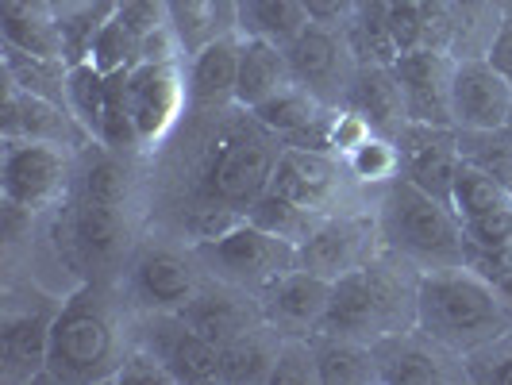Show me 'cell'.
<instances>
[{
    "label": "cell",
    "mask_w": 512,
    "mask_h": 385,
    "mask_svg": "<svg viewBox=\"0 0 512 385\" xmlns=\"http://www.w3.org/2000/svg\"><path fill=\"white\" fill-rule=\"evenodd\" d=\"M81 154L58 143L4 139L0 147V201L27 208L31 216H47L74 197Z\"/></svg>",
    "instance_id": "cell-6"
},
{
    "label": "cell",
    "mask_w": 512,
    "mask_h": 385,
    "mask_svg": "<svg viewBox=\"0 0 512 385\" xmlns=\"http://www.w3.org/2000/svg\"><path fill=\"white\" fill-rule=\"evenodd\" d=\"M285 85H293V66L282 43L243 35L239 43V81H235V108H258L270 101L274 93H282Z\"/></svg>",
    "instance_id": "cell-28"
},
{
    "label": "cell",
    "mask_w": 512,
    "mask_h": 385,
    "mask_svg": "<svg viewBox=\"0 0 512 385\" xmlns=\"http://www.w3.org/2000/svg\"><path fill=\"white\" fill-rule=\"evenodd\" d=\"M486 62L512 85V12L501 16V24L493 31V39H489L486 47Z\"/></svg>",
    "instance_id": "cell-46"
},
{
    "label": "cell",
    "mask_w": 512,
    "mask_h": 385,
    "mask_svg": "<svg viewBox=\"0 0 512 385\" xmlns=\"http://www.w3.org/2000/svg\"><path fill=\"white\" fill-rule=\"evenodd\" d=\"M239 43L243 35H224L185 58V89L189 112H231L235 81H239Z\"/></svg>",
    "instance_id": "cell-25"
},
{
    "label": "cell",
    "mask_w": 512,
    "mask_h": 385,
    "mask_svg": "<svg viewBox=\"0 0 512 385\" xmlns=\"http://www.w3.org/2000/svg\"><path fill=\"white\" fill-rule=\"evenodd\" d=\"M378 251H382V235H378V220H374L370 201L343 205L335 212H324L312 224V231L297 243V270L335 282V278L366 266Z\"/></svg>",
    "instance_id": "cell-9"
},
{
    "label": "cell",
    "mask_w": 512,
    "mask_h": 385,
    "mask_svg": "<svg viewBox=\"0 0 512 385\" xmlns=\"http://www.w3.org/2000/svg\"><path fill=\"white\" fill-rule=\"evenodd\" d=\"M355 8H359V0H305L308 20L328 27H347L355 20Z\"/></svg>",
    "instance_id": "cell-45"
},
{
    "label": "cell",
    "mask_w": 512,
    "mask_h": 385,
    "mask_svg": "<svg viewBox=\"0 0 512 385\" xmlns=\"http://www.w3.org/2000/svg\"><path fill=\"white\" fill-rule=\"evenodd\" d=\"M243 216H247V212L224 205V201H208L205 197L201 205L189 208V216L181 220V239H185V243H205V239H216V235H224L228 228H235Z\"/></svg>",
    "instance_id": "cell-42"
},
{
    "label": "cell",
    "mask_w": 512,
    "mask_h": 385,
    "mask_svg": "<svg viewBox=\"0 0 512 385\" xmlns=\"http://www.w3.org/2000/svg\"><path fill=\"white\" fill-rule=\"evenodd\" d=\"M459 151H462V162L478 166L482 174L497 178L512 193V131L509 128L459 131Z\"/></svg>",
    "instance_id": "cell-36"
},
{
    "label": "cell",
    "mask_w": 512,
    "mask_h": 385,
    "mask_svg": "<svg viewBox=\"0 0 512 385\" xmlns=\"http://www.w3.org/2000/svg\"><path fill=\"white\" fill-rule=\"evenodd\" d=\"M0 35H4V47L24 51L31 58L74 62L66 20L58 16L51 0H0Z\"/></svg>",
    "instance_id": "cell-23"
},
{
    "label": "cell",
    "mask_w": 512,
    "mask_h": 385,
    "mask_svg": "<svg viewBox=\"0 0 512 385\" xmlns=\"http://www.w3.org/2000/svg\"><path fill=\"white\" fill-rule=\"evenodd\" d=\"M512 104V85L486 62L478 58H455L451 77V120L459 131L505 128Z\"/></svg>",
    "instance_id": "cell-19"
},
{
    "label": "cell",
    "mask_w": 512,
    "mask_h": 385,
    "mask_svg": "<svg viewBox=\"0 0 512 385\" xmlns=\"http://www.w3.org/2000/svg\"><path fill=\"white\" fill-rule=\"evenodd\" d=\"M505 128H509V131H512V104H509V120H505Z\"/></svg>",
    "instance_id": "cell-48"
},
{
    "label": "cell",
    "mask_w": 512,
    "mask_h": 385,
    "mask_svg": "<svg viewBox=\"0 0 512 385\" xmlns=\"http://www.w3.org/2000/svg\"><path fill=\"white\" fill-rule=\"evenodd\" d=\"M493 4H497V8L505 12V16H509V12H512V0H493Z\"/></svg>",
    "instance_id": "cell-47"
},
{
    "label": "cell",
    "mask_w": 512,
    "mask_h": 385,
    "mask_svg": "<svg viewBox=\"0 0 512 385\" xmlns=\"http://www.w3.org/2000/svg\"><path fill=\"white\" fill-rule=\"evenodd\" d=\"M397 151H401V178L451 201L455 174L462 166L459 131L432 128V124H405V131L397 135Z\"/></svg>",
    "instance_id": "cell-20"
},
{
    "label": "cell",
    "mask_w": 512,
    "mask_h": 385,
    "mask_svg": "<svg viewBox=\"0 0 512 385\" xmlns=\"http://www.w3.org/2000/svg\"><path fill=\"white\" fill-rule=\"evenodd\" d=\"M316 347V374L320 385H370L382 382L374 343H362L351 335H312Z\"/></svg>",
    "instance_id": "cell-31"
},
{
    "label": "cell",
    "mask_w": 512,
    "mask_h": 385,
    "mask_svg": "<svg viewBox=\"0 0 512 385\" xmlns=\"http://www.w3.org/2000/svg\"><path fill=\"white\" fill-rule=\"evenodd\" d=\"M385 27L397 54L451 51L455 12L451 0H385Z\"/></svg>",
    "instance_id": "cell-27"
},
{
    "label": "cell",
    "mask_w": 512,
    "mask_h": 385,
    "mask_svg": "<svg viewBox=\"0 0 512 385\" xmlns=\"http://www.w3.org/2000/svg\"><path fill=\"white\" fill-rule=\"evenodd\" d=\"M178 316L193 332H201L205 339H212L216 347H224L235 335H243L247 328H255V324L266 320L258 293L220 282V278H208V274H205V282H201V289L178 308Z\"/></svg>",
    "instance_id": "cell-18"
},
{
    "label": "cell",
    "mask_w": 512,
    "mask_h": 385,
    "mask_svg": "<svg viewBox=\"0 0 512 385\" xmlns=\"http://www.w3.org/2000/svg\"><path fill=\"white\" fill-rule=\"evenodd\" d=\"M251 116H255L266 131H274L282 143L332 151L335 108H328L324 101H316L305 85H297V81L285 85L282 93H274L270 101H262L258 108H251Z\"/></svg>",
    "instance_id": "cell-21"
},
{
    "label": "cell",
    "mask_w": 512,
    "mask_h": 385,
    "mask_svg": "<svg viewBox=\"0 0 512 385\" xmlns=\"http://www.w3.org/2000/svg\"><path fill=\"white\" fill-rule=\"evenodd\" d=\"M205 282V266L185 239H147L128 255V289L135 312H178Z\"/></svg>",
    "instance_id": "cell-8"
},
{
    "label": "cell",
    "mask_w": 512,
    "mask_h": 385,
    "mask_svg": "<svg viewBox=\"0 0 512 385\" xmlns=\"http://www.w3.org/2000/svg\"><path fill=\"white\" fill-rule=\"evenodd\" d=\"M247 220H255L258 228L274 231V235H282V239H289V243H301L320 216H316V212H308V208H301V205H293V201L282 197V193L266 189L255 205L247 208Z\"/></svg>",
    "instance_id": "cell-39"
},
{
    "label": "cell",
    "mask_w": 512,
    "mask_h": 385,
    "mask_svg": "<svg viewBox=\"0 0 512 385\" xmlns=\"http://www.w3.org/2000/svg\"><path fill=\"white\" fill-rule=\"evenodd\" d=\"M455 12V35H451V54L455 58H478L486 54L493 31L501 24V8L493 0H451Z\"/></svg>",
    "instance_id": "cell-35"
},
{
    "label": "cell",
    "mask_w": 512,
    "mask_h": 385,
    "mask_svg": "<svg viewBox=\"0 0 512 385\" xmlns=\"http://www.w3.org/2000/svg\"><path fill=\"white\" fill-rule=\"evenodd\" d=\"M239 35H258L270 43H289L308 24L305 0H235Z\"/></svg>",
    "instance_id": "cell-32"
},
{
    "label": "cell",
    "mask_w": 512,
    "mask_h": 385,
    "mask_svg": "<svg viewBox=\"0 0 512 385\" xmlns=\"http://www.w3.org/2000/svg\"><path fill=\"white\" fill-rule=\"evenodd\" d=\"M131 351V312L101 285H74L54 312L47 382L101 385L116 382Z\"/></svg>",
    "instance_id": "cell-1"
},
{
    "label": "cell",
    "mask_w": 512,
    "mask_h": 385,
    "mask_svg": "<svg viewBox=\"0 0 512 385\" xmlns=\"http://www.w3.org/2000/svg\"><path fill=\"white\" fill-rule=\"evenodd\" d=\"M343 108L362 116L370 131L397 139L409 124V108H405L401 81L393 74V62H362L359 74H355V85H351V97H347Z\"/></svg>",
    "instance_id": "cell-26"
},
{
    "label": "cell",
    "mask_w": 512,
    "mask_h": 385,
    "mask_svg": "<svg viewBox=\"0 0 512 385\" xmlns=\"http://www.w3.org/2000/svg\"><path fill=\"white\" fill-rule=\"evenodd\" d=\"M351 185L355 181L339 154L320 151V147H293V143L282 147L274 178H270L274 193H282L293 205L308 208L316 216L351 205Z\"/></svg>",
    "instance_id": "cell-14"
},
{
    "label": "cell",
    "mask_w": 512,
    "mask_h": 385,
    "mask_svg": "<svg viewBox=\"0 0 512 385\" xmlns=\"http://www.w3.org/2000/svg\"><path fill=\"white\" fill-rule=\"evenodd\" d=\"M466 266L478 270L489 282H501L512 274V243H501V247H489V251H470L466 255Z\"/></svg>",
    "instance_id": "cell-44"
},
{
    "label": "cell",
    "mask_w": 512,
    "mask_h": 385,
    "mask_svg": "<svg viewBox=\"0 0 512 385\" xmlns=\"http://www.w3.org/2000/svg\"><path fill=\"white\" fill-rule=\"evenodd\" d=\"M282 147L285 143L274 131H266L247 108H239V116L224 120L208 143L201 162V197L247 212L270 189Z\"/></svg>",
    "instance_id": "cell-5"
},
{
    "label": "cell",
    "mask_w": 512,
    "mask_h": 385,
    "mask_svg": "<svg viewBox=\"0 0 512 385\" xmlns=\"http://www.w3.org/2000/svg\"><path fill=\"white\" fill-rule=\"evenodd\" d=\"M104 85H108V74L97 70L89 58L70 62V77H66V104H70V112L81 120V128L93 135V143H97V131H101Z\"/></svg>",
    "instance_id": "cell-38"
},
{
    "label": "cell",
    "mask_w": 512,
    "mask_h": 385,
    "mask_svg": "<svg viewBox=\"0 0 512 385\" xmlns=\"http://www.w3.org/2000/svg\"><path fill=\"white\" fill-rule=\"evenodd\" d=\"M4 139H35V143H58L70 151L85 154L93 147V135L81 128L70 104L27 93L20 85H4V120H0Z\"/></svg>",
    "instance_id": "cell-15"
},
{
    "label": "cell",
    "mask_w": 512,
    "mask_h": 385,
    "mask_svg": "<svg viewBox=\"0 0 512 385\" xmlns=\"http://www.w3.org/2000/svg\"><path fill=\"white\" fill-rule=\"evenodd\" d=\"M193 251L201 258L208 278H220L239 289L251 293H266L282 274H289L297 266V243H289L274 231L258 228L255 220H239L235 228H228L216 239L193 243Z\"/></svg>",
    "instance_id": "cell-7"
},
{
    "label": "cell",
    "mask_w": 512,
    "mask_h": 385,
    "mask_svg": "<svg viewBox=\"0 0 512 385\" xmlns=\"http://www.w3.org/2000/svg\"><path fill=\"white\" fill-rule=\"evenodd\" d=\"M328 301H332V282L293 266L262 293V316L282 335H316L324 328Z\"/></svg>",
    "instance_id": "cell-22"
},
{
    "label": "cell",
    "mask_w": 512,
    "mask_h": 385,
    "mask_svg": "<svg viewBox=\"0 0 512 385\" xmlns=\"http://www.w3.org/2000/svg\"><path fill=\"white\" fill-rule=\"evenodd\" d=\"M312 382H320L312 335H285L278 362H274V374H270V385H312Z\"/></svg>",
    "instance_id": "cell-40"
},
{
    "label": "cell",
    "mask_w": 512,
    "mask_h": 385,
    "mask_svg": "<svg viewBox=\"0 0 512 385\" xmlns=\"http://www.w3.org/2000/svg\"><path fill=\"white\" fill-rule=\"evenodd\" d=\"M66 293H47L39 305L8 297L4 320H0V382H39L47 378V355H51L54 312Z\"/></svg>",
    "instance_id": "cell-13"
},
{
    "label": "cell",
    "mask_w": 512,
    "mask_h": 385,
    "mask_svg": "<svg viewBox=\"0 0 512 385\" xmlns=\"http://www.w3.org/2000/svg\"><path fill=\"white\" fill-rule=\"evenodd\" d=\"M285 54H289V66H293V81L305 85L316 101H324L328 108H343L347 104L355 74H359L362 66L347 27H328L308 20L285 43Z\"/></svg>",
    "instance_id": "cell-10"
},
{
    "label": "cell",
    "mask_w": 512,
    "mask_h": 385,
    "mask_svg": "<svg viewBox=\"0 0 512 385\" xmlns=\"http://www.w3.org/2000/svg\"><path fill=\"white\" fill-rule=\"evenodd\" d=\"M382 251L405 258L416 270H447V266H466V231H462L459 212L451 201L412 185L409 178L385 181L370 197Z\"/></svg>",
    "instance_id": "cell-4"
},
{
    "label": "cell",
    "mask_w": 512,
    "mask_h": 385,
    "mask_svg": "<svg viewBox=\"0 0 512 385\" xmlns=\"http://www.w3.org/2000/svg\"><path fill=\"white\" fill-rule=\"evenodd\" d=\"M116 385H178V382H174V374L166 370V362L158 359V355H151L139 343H131L128 359H124L120 374H116Z\"/></svg>",
    "instance_id": "cell-43"
},
{
    "label": "cell",
    "mask_w": 512,
    "mask_h": 385,
    "mask_svg": "<svg viewBox=\"0 0 512 385\" xmlns=\"http://www.w3.org/2000/svg\"><path fill=\"white\" fill-rule=\"evenodd\" d=\"M131 343L166 362L178 385L220 382V347L193 332L178 312H131Z\"/></svg>",
    "instance_id": "cell-12"
},
{
    "label": "cell",
    "mask_w": 512,
    "mask_h": 385,
    "mask_svg": "<svg viewBox=\"0 0 512 385\" xmlns=\"http://www.w3.org/2000/svg\"><path fill=\"white\" fill-rule=\"evenodd\" d=\"M128 104L139 154H154L185 120L189 89H185V58L181 62H135L124 70Z\"/></svg>",
    "instance_id": "cell-11"
},
{
    "label": "cell",
    "mask_w": 512,
    "mask_h": 385,
    "mask_svg": "<svg viewBox=\"0 0 512 385\" xmlns=\"http://www.w3.org/2000/svg\"><path fill=\"white\" fill-rule=\"evenodd\" d=\"M166 16H170V31L185 58L239 31L235 0H166Z\"/></svg>",
    "instance_id": "cell-29"
},
{
    "label": "cell",
    "mask_w": 512,
    "mask_h": 385,
    "mask_svg": "<svg viewBox=\"0 0 512 385\" xmlns=\"http://www.w3.org/2000/svg\"><path fill=\"white\" fill-rule=\"evenodd\" d=\"M416 328L466 359L512 332V308L501 301L497 285L470 266L424 270L416 289Z\"/></svg>",
    "instance_id": "cell-3"
},
{
    "label": "cell",
    "mask_w": 512,
    "mask_h": 385,
    "mask_svg": "<svg viewBox=\"0 0 512 385\" xmlns=\"http://www.w3.org/2000/svg\"><path fill=\"white\" fill-rule=\"evenodd\" d=\"M420 274L424 270H416L405 258L378 251L366 266L332 282V301H328V316L320 332L382 343L389 335L416 328Z\"/></svg>",
    "instance_id": "cell-2"
},
{
    "label": "cell",
    "mask_w": 512,
    "mask_h": 385,
    "mask_svg": "<svg viewBox=\"0 0 512 385\" xmlns=\"http://www.w3.org/2000/svg\"><path fill=\"white\" fill-rule=\"evenodd\" d=\"M70 235L85 266H104L128 251L131 208L74 193L70 197Z\"/></svg>",
    "instance_id": "cell-24"
},
{
    "label": "cell",
    "mask_w": 512,
    "mask_h": 385,
    "mask_svg": "<svg viewBox=\"0 0 512 385\" xmlns=\"http://www.w3.org/2000/svg\"><path fill=\"white\" fill-rule=\"evenodd\" d=\"M339 158H343V166H347L351 181H355V185H366V189H378V185H385V181H393L397 174H401L397 139L378 135V131L362 135L359 143H355L351 151H343Z\"/></svg>",
    "instance_id": "cell-33"
},
{
    "label": "cell",
    "mask_w": 512,
    "mask_h": 385,
    "mask_svg": "<svg viewBox=\"0 0 512 385\" xmlns=\"http://www.w3.org/2000/svg\"><path fill=\"white\" fill-rule=\"evenodd\" d=\"M462 362H466V382L512 385V332H505L501 339L486 343V347H478Z\"/></svg>",
    "instance_id": "cell-41"
},
{
    "label": "cell",
    "mask_w": 512,
    "mask_h": 385,
    "mask_svg": "<svg viewBox=\"0 0 512 385\" xmlns=\"http://www.w3.org/2000/svg\"><path fill=\"white\" fill-rule=\"evenodd\" d=\"M285 335L274 324H255L220 347V382L228 385H270L274 362Z\"/></svg>",
    "instance_id": "cell-30"
},
{
    "label": "cell",
    "mask_w": 512,
    "mask_h": 385,
    "mask_svg": "<svg viewBox=\"0 0 512 385\" xmlns=\"http://www.w3.org/2000/svg\"><path fill=\"white\" fill-rule=\"evenodd\" d=\"M382 385H428V382H466V362L436 343L420 328L397 332L374 343Z\"/></svg>",
    "instance_id": "cell-16"
},
{
    "label": "cell",
    "mask_w": 512,
    "mask_h": 385,
    "mask_svg": "<svg viewBox=\"0 0 512 385\" xmlns=\"http://www.w3.org/2000/svg\"><path fill=\"white\" fill-rule=\"evenodd\" d=\"M512 205V193L497 178L482 174L478 166L462 162L459 174H455V189H451V208L459 212L462 224H474L489 212H501Z\"/></svg>",
    "instance_id": "cell-34"
},
{
    "label": "cell",
    "mask_w": 512,
    "mask_h": 385,
    "mask_svg": "<svg viewBox=\"0 0 512 385\" xmlns=\"http://www.w3.org/2000/svg\"><path fill=\"white\" fill-rule=\"evenodd\" d=\"M393 74L401 81L409 124L455 128L451 120V77L455 54L451 51H409L393 58Z\"/></svg>",
    "instance_id": "cell-17"
},
{
    "label": "cell",
    "mask_w": 512,
    "mask_h": 385,
    "mask_svg": "<svg viewBox=\"0 0 512 385\" xmlns=\"http://www.w3.org/2000/svg\"><path fill=\"white\" fill-rule=\"evenodd\" d=\"M4 77H8L12 85L27 89V93H39V97L66 101V77H70V62L31 58V54H24V51L4 47Z\"/></svg>",
    "instance_id": "cell-37"
}]
</instances>
